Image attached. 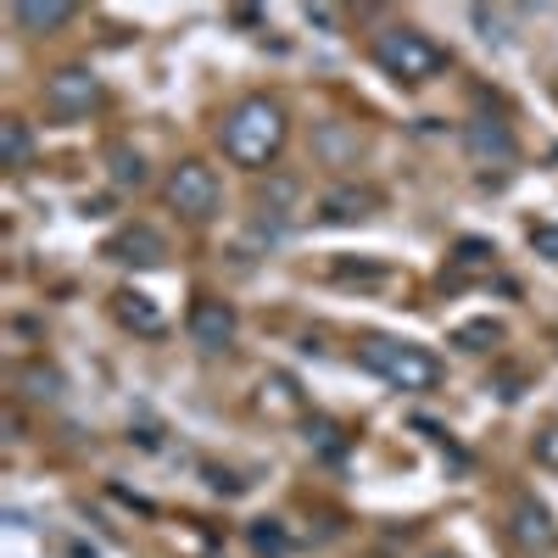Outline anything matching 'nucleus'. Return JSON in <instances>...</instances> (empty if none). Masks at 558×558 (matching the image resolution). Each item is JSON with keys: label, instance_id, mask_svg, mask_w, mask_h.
I'll use <instances>...</instances> for the list:
<instances>
[{"label": "nucleus", "instance_id": "4", "mask_svg": "<svg viewBox=\"0 0 558 558\" xmlns=\"http://www.w3.org/2000/svg\"><path fill=\"white\" fill-rule=\"evenodd\" d=\"M168 202L184 218H213L218 213V173L207 162H179L168 179Z\"/></svg>", "mask_w": 558, "mask_h": 558}, {"label": "nucleus", "instance_id": "14", "mask_svg": "<svg viewBox=\"0 0 558 558\" xmlns=\"http://www.w3.org/2000/svg\"><path fill=\"white\" fill-rule=\"evenodd\" d=\"M118 302H123V318L134 324V330H146V336H157V330H162V313H151V307H146V296H118Z\"/></svg>", "mask_w": 558, "mask_h": 558}, {"label": "nucleus", "instance_id": "6", "mask_svg": "<svg viewBox=\"0 0 558 558\" xmlns=\"http://www.w3.org/2000/svg\"><path fill=\"white\" fill-rule=\"evenodd\" d=\"M184 330H191V341L202 352H223V347H235V307L229 302H196Z\"/></svg>", "mask_w": 558, "mask_h": 558}, {"label": "nucleus", "instance_id": "15", "mask_svg": "<svg viewBox=\"0 0 558 558\" xmlns=\"http://www.w3.org/2000/svg\"><path fill=\"white\" fill-rule=\"evenodd\" d=\"M23 386H28L34 402H57V397H62V375H51V368H28Z\"/></svg>", "mask_w": 558, "mask_h": 558}, {"label": "nucleus", "instance_id": "17", "mask_svg": "<svg viewBox=\"0 0 558 558\" xmlns=\"http://www.w3.org/2000/svg\"><path fill=\"white\" fill-rule=\"evenodd\" d=\"M252 547H257L263 558H286V547H291V542H286V536H279V531H274V525L263 520V525L252 531Z\"/></svg>", "mask_w": 558, "mask_h": 558}, {"label": "nucleus", "instance_id": "8", "mask_svg": "<svg viewBox=\"0 0 558 558\" xmlns=\"http://www.w3.org/2000/svg\"><path fill=\"white\" fill-rule=\"evenodd\" d=\"M514 542H525V547H553V542H558L553 514H547L536 497H520V502H514Z\"/></svg>", "mask_w": 558, "mask_h": 558}, {"label": "nucleus", "instance_id": "10", "mask_svg": "<svg viewBox=\"0 0 558 558\" xmlns=\"http://www.w3.org/2000/svg\"><path fill=\"white\" fill-rule=\"evenodd\" d=\"M368 207H375V196H368V191H352V184H341V191H324L318 218H324V223H357V218H368Z\"/></svg>", "mask_w": 558, "mask_h": 558}, {"label": "nucleus", "instance_id": "11", "mask_svg": "<svg viewBox=\"0 0 558 558\" xmlns=\"http://www.w3.org/2000/svg\"><path fill=\"white\" fill-rule=\"evenodd\" d=\"M12 17H17V28L45 34V28H62V23L73 17V7H68V0H45V7H39V0H23V7H17Z\"/></svg>", "mask_w": 558, "mask_h": 558}, {"label": "nucleus", "instance_id": "12", "mask_svg": "<svg viewBox=\"0 0 558 558\" xmlns=\"http://www.w3.org/2000/svg\"><path fill=\"white\" fill-rule=\"evenodd\" d=\"M28 151H34V134H28V123L7 118V123H0V157H7L12 168H23V162H28Z\"/></svg>", "mask_w": 558, "mask_h": 558}, {"label": "nucleus", "instance_id": "7", "mask_svg": "<svg viewBox=\"0 0 558 558\" xmlns=\"http://www.w3.org/2000/svg\"><path fill=\"white\" fill-rule=\"evenodd\" d=\"M463 146H470L475 162H514V134H508L502 123H492V118H475L470 129H463Z\"/></svg>", "mask_w": 558, "mask_h": 558}, {"label": "nucleus", "instance_id": "9", "mask_svg": "<svg viewBox=\"0 0 558 558\" xmlns=\"http://www.w3.org/2000/svg\"><path fill=\"white\" fill-rule=\"evenodd\" d=\"M112 257H118V263H162V257H168V241L157 235V229L134 223V229H123V235L112 241Z\"/></svg>", "mask_w": 558, "mask_h": 558}, {"label": "nucleus", "instance_id": "19", "mask_svg": "<svg viewBox=\"0 0 558 558\" xmlns=\"http://www.w3.org/2000/svg\"><path fill=\"white\" fill-rule=\"evenodd\" d=\"M536 463H547V470H558V425L536 436Z\"/></svg>", "mask_w": 558, "mask_h": 558}, {"label": "nucleus", "instance_id": "20", "mask_svg": "<svg viewBox=\"0 0 558 558\" xmlns=\"http://www.w3.org/2000/svg\"><path fill=\"white\" fill-rule=\"evenodd\" d=\"M441 558H447V553H441Z\"/></svg>", "mask_w": 558, "mask_h": 558}, {"label": "nucleus", "instance_id": "5", "mask_svg": "<svg viewBox=\"0 0 558 558\" xmlns=\"http://www.w3.org/2000/svg\"><path fill=\"white\" fill-rule=\"evenodd\" d=\"M96 101H101V84H96L89 68H62V73L45 78V107H51L57 118H84Z\"/></svg>", "mask_w": 558, "mask_h": 558}, {"label": "nucleus", "instance_id": "16", "mask_svg": "<svg viewBox=\"0 0 558 558\" xmlns=\"http://www.w3.org/2000/svg\"><path fill=\"white\" fill-rule=\"evenodd\" d=\"M497 336H502V330H497L492 318H475V324H463V330H458V347H475V352H481V347L497 341Z\"/></svg>", "mask_w": 558, "mask_h": 558}, {"label": "nucleus", "instance_id": "13", "mask_svg": "<svg viewBox=\"0 0 558 558\" xmlns=\"http://www.w3.org/2000/svg\"><path fill=\"white\" fill-rule=\"evenodd\" d=\"M107 162H112V184H118V191H129V184H146V157H140V151L118 146Z\"/></svg>", "mask_w": 558, "mask_h": 558}, {"label": "nucleus", "instance_id": "18", "mask_svg": "<svg viewBox=\"0 0 558 558\" xmlns=\"http://www.w3.org/2000/svg\"><path fill=\"white\" fill-rule=\"evenodd\" d=\"M531 246H536L547 263H558V223H536V229H531Z\"/></svg>", "mask_w": 558, "mask_h": 558}, {"label": "nucleus", "instance_id": "3", "mask_svg": "<svg viewBox=\"0 0 558 558\" xmlns=\"http://www.w3.org/2000/svg\"><path fill=\"white\" fill-rule=\"evenodd\" d=\"M375 62L391 78L418 84V78H430V73L447 68V51H441L430 34H418V28H386V34H375Z\"/></svg>", "mask_w": 558, "mask_h": 558}, {"label": "nucleus", "instance_id": "2", "mask_svg": "<svg viewBox=\"0 0 558 558\" xmlns=\"http://www.w3.org/2000/svg\"><path fill=\"white\" fill-rule=\"evenodd\" d=\"M363 368L397 391H436L441 386V363L425 347H408V341H363Z\"/></svg>", "mask_w": 558, "mask_h": 558}, {"label": "nucleus", "instance_id": "1", "mask_svg": "<svg viewBox=\"0 0 558 558\" xmlns=\"http://www.w3.org/2000/svg\"><path fill=\"white\" fill-rule=\"evenodd\" d=\"M218 140H223V157L229 162L257 168V162H268L279 146H286V112H279L268 96H252V101H241L235 112L223 118Z\"/></svg>", "mask_w": 558, "mask_h": 558}]
</instances>
